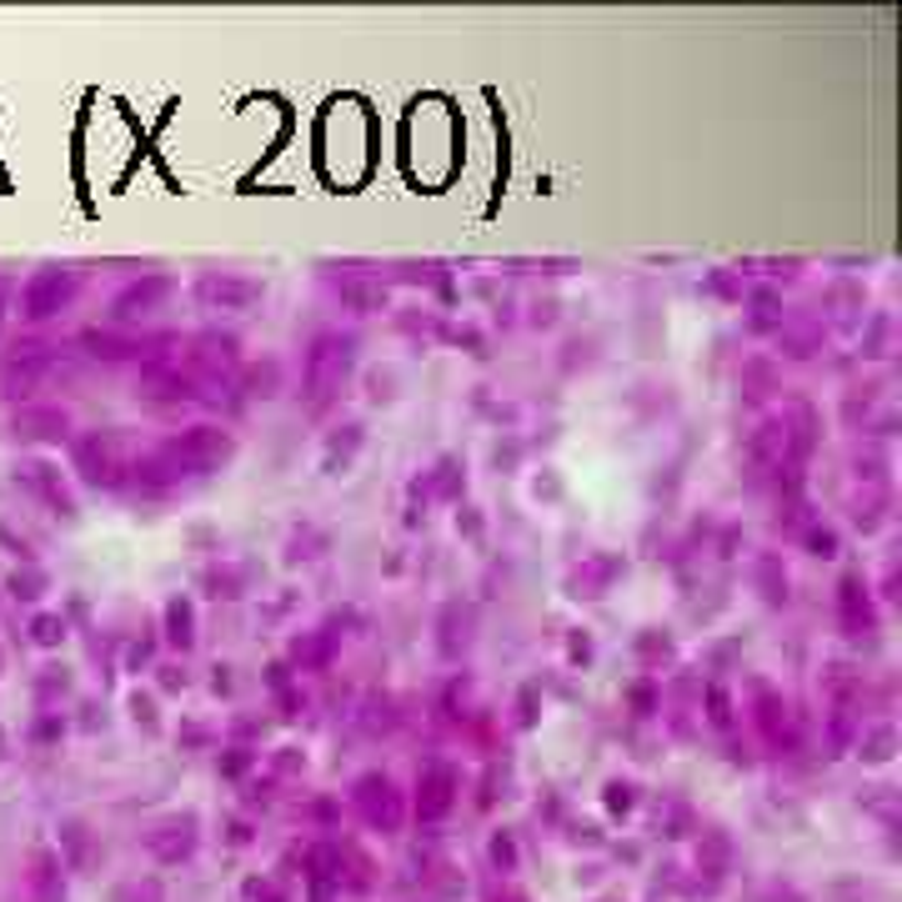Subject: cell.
Returning a JSON list of instances; mask_svg holds the SVG:
<instances>
[{
	"instance_id": "cell-22",
	"label": "cell",
	"mask_w": 902,
	"mask_h": 902,
	"mask_svg": "<svg viewBox=\"0 0 902 902\" xmlns=\"http://www.w3.org/2000/svg\"><path fill=\"white\" fill-rule=\"evenodd\" d=\"M752 587L762 592L767 607H787V566L777 552H757L752 556Z\"/></svg>"
},
{
	"instance_id": "cell-6",
	"label": "cell",
	"mask_w": 902,
	"mask_h": 902,
	"mask_svg": "<svg viewBox=\"0 0 902 902\" xmlns=\"http://www.w3.org/2000/svg\"><path fill=\"white\" fill-rule=\"evenodd\" d=\"M171 296H176V276H166V272H141L136 282H126L116 296H110V321L131 331L136 321H146V316L161 311Z\"/></svg>"
},
{
	"instance_id": "cell-25",
	"label": "cell",
	"mask_w": 902,
	"mask_h": 902,
	"mask_svg": "<svg viewBox=\"0 0 902 902\" xmlns=\"http://www.w3.org/2000/svg\"><path fill=\"white\" fill-rule=\"evenodd\" d=\"M31 898L35 902H66V878H61V862H55V858H35Z\"/></svg>"
},
{
	"instance_id": "cell-46",
	"label": "cell",
	"mask_w": 902,
	"mask_h": 902,
	"mask_svg": "<svg viewBox=\"0 0 902 902\" xmlns=\"http://www.w3.org/2000/svg\"><path fill=\"white\" fill-rule=\"evenodd\" d=\"M532 497H537V501H556V497H562V481H556L552 467H542V477L532 481Z\"/></svg>"
},
{
	"instance_id": "cell-15",
	"label": "cell",
	"mask_w": 902,
	"mask_h": 902,
	"mask_svg": "<svg viewBox=\"0 0 902 902\" xmlns=\"http://www.w3.org/2000/svg\"><path fill=\"white\" fill-rule=\"evenodd\" d=\"M412 497L422 501V507H426V501L461 507V497H467V467H461V457H436L432 467L412 481Z\"/></svg>"
},
{
	"instance_id": "cell-2",
	"label": "cell",
	"mask_w": 902,
	"mask_h": 902,
	"mask_svg": "<svg viewBox=\"0 0 902 902\" xmlns=\"http://www.w3.org/2000/svg\"><path fill=\"white\" fill-rule=\"evenodd\" d=\"M146 446L136 442V432L126 426H96V432L71 436V467L81 471V481L96 491H126L131 487L136 457Z\"/></svg>"
},
{
	"instance_id": "cell-42",
	"label": "cell",
	"mask_w": 902,
	"mask_h": 902,
	"mask_svg": "<svg viewBox=\"0 0 902 902\" xmlns=\"http://www.w3.org/2000/svg\"><path fill=\"white\" fill-rule=\"evenodd\" d=\"M457 532L467 537V542H481L487 522H481V511H477V507H461V511H457Z\"/></svg>"
},
{
	"instance_id": "cell-16",
	"label": "cell",
	"mask_w": 902,
	"mask_h": 902,
	"mask_svg": "<svg viewBox=\"0 0 902 902\" xmlns=\"http://www.w3.org/2000/svg\"><path fill=\"white\" fill-rule=\"evenodd\" d=\"M337 657H341V632L337 627L296 632L291 647H286V667H291V672H327Z\"/></svg>"
},
{
	"instance_id": "cell-44",
	"label": "cell",
	"mask_w": 902,
	"mask_h": 902,
	"mask_svg": "<svg viewBox=\"0 0 902 902\" xmlns=\"http://www.w3.org/2000/svg\"><path fill=\"white\" fill-rule=\"evenodd\" d=\"M251 762H256V752H251V747H226V757H221V772H226V777H241Z\"/></svg>"
},
{
	"instance_id": "cell-18",
	"label": "cell",
	"mask_w": 902,
	"mask_h": 902,
	"mask_svg": "<svg viewBox=\"0 0 902 902\" xmlns=\"http://www.w3.org/2000/svg\"><path fill=\"white\" fill-rule=\"evenodd\" d=\"M81 347H86L96 361H146L156 341L151 337H136V331H126V327H120V331L106 327V331H86V337H81Z\"/></svg>"
},
{
	"instance_id": "cell-26",
	"label": "cell",
	"mask_w": 902,
	"mask_h": 902,
	"mask_svg": "<svg viewBox=\"0 0 902 902\" xmlns=\"http://www.w3.org/2000/svg\"><path fill=\"white\" fill-rule=\"evenodd\" d=\"M892 747H898V732H892V722H872V728H858V757H862V762H888Z\"/></svg>"
},
{
	"instance_id": "cell-20",
	"label": "cell",
	"mask_w": 902,
	"mask_h": 902,
	"mask_svg": "<svg viewBox=\"0 0 902 902\" xmlns=\"http://www.w3.org/2000/svg\"><path fill=\"white\" fill-rule=\"evenodd\" d=\"M361 446H367V426L361 422H337L327 432V442H321V467H327L331 477H341V471L357 461Z\"/></svg>"
},
{
	"instance_id": "cell-38",
	"label": "cell",
	"mask_w": 902,
	"mask_h": 902,
	"mask_svg": "<svg viewBox=\"0 0 902 902\" xmlns=\"http://www.w3.org/2000/svg\"><path fill=\"white\" fill-rule=\"evenodd\" d=\"M151 672H156V687H161V692H185V682H191L181 662H161V667H151Z\"/></svg>"
},
{
	"instance_id": "cell-33",
	"label": "cell",
	"mask_w": 902,
	"mask_h": 902,
	"mask_svg": "<svg viewBox=\"0 0 902 902\" xmlns=\"http://www.w3.org/2000/svg\"><path fill=\"white\" fill-rule=\"evenodd\" d=\"M126 712H131V722H136V728H146V732H156V728H161V712H156V697H151V692H141V687H136V692L126 697Z\"/></svg>"
},
{
	"instance_id": "cell-31",
	"label": "cell",
	"mask_w": 902,
	"mask_h": 902,
	"mask_svg": "<svg viewBox=\"0 0 902 902\" xmlns=\"http://www.w3.org/2000/svg\"><path fill=\"white\" fill-rule=\"evenodd\" d=\"M752 331H783V311H777V291H757L752 296V316H747Z\"/></svg>"
},
{
	"instance_id": "cell-24",
	"label": "cell",
	"mask_w": 902,
	"mask_h": 902,
	"mask_svg": "<svg viewBox=\"0 0 902 902\" xmlns=\"http://www.w3.org/2000/svg\"><path fill=\"white\" fill-rule=\"evenodd\" d=\"M236 381H241V392H246V396H262V402H266V396L282 392V361H276V357L241 361Z\"/></svg>"
},
{
	"instance_id": "cell-51",
	"label": "cell",
	"mask_w": 902,
	"mask_h": 902,
	"mask_svg": "<svg viewBox=\"0 0 902 902\" xmlns=\"http://www.w3.org/2000/svg\"><path fill=\"white\" fill-rule=\"evenodd\" d=\"M211 692L231 697V667H211Z\"/></svg>"
},
{
	"instance_id": "cell-35",
	"label": "cell",
	"mask_w": 902,
	"mask_h": 902,
	"mask_svg": "<svg viewBox=\"0 0 902 902\" xmlns=\"http://www.w3.org/2000/svg\"><path fill=\"white\" fill-rule=\"evenodd\" d=\"M803 546H807L813 556H827V562H832V556L842 552V542H837L832 527H817V522H807V527H803Z\"/></svg>"
},
{
	"instance_id": "cell-47",
	"label": "cell",
	"mask_w": 902,
	"mask_h": 902,
	"mask_svg": "<svg viewBox=\"0 0 902 902\" xmlns=\"http://www.w3.org/2000/svg\"><path fill=\"white\" fill-rule=\"evenodd\" d=\"M491 858H497V868H517V842H511L507 832H497V842H491Z\"/></svg>"
},
{
	"instance_id": "cell-28",
	"label": "cell",
	"mask_w": 902,
	"mask_h": 902,
	"mask_svg": "<svg viewBox=\"0 0 902 902\" xmlns=\"http://www.w3.org/2000/svg\"><path fill=\"white\" fill-rule=\"evenodd\" d=\"M888 522V487L872 491V497H852V527L858 532H878Z\"/></svg>"
},
{
	"instance_id": "cell-37",
	"label": "cell",
	"mask_w": 902,
	"mask_h": 902,
	"mask_svg": "<svg viewBox=\"0 0 902 902\" xmlns=\"http://www.w3.org/2000/svg\"><path fill=\"white\" fill-rule=\"evenodd\" d=\"M11 587H15V597H21V602L45 597V572H35V566H25V572H15V576H11Z\"/></svg>"
},
{
	"instance_id": "cell-11",
	"label": "cell",
	"mask_w": 902,
	"mask_h": 902,
	"mask_svg": "<svg viewBox=\"0 0 902 902\" xmlns=\"http://www.w3.org/2000/svg\"><path fill=\"white\" fill-rule=\"evenodd\" d=\"M457 787H461V777L452 762H426L422 777H416V803H412L416 817H422V823H442V817L457 807Z\"/></svg>"
},
{
	"instance_id": "cell-53",
	"label": "cell",
	"mask_w": 902,
	"mask_h": 902,
	"mask_svg": "<svg viewBox=\"0 0 902 902\" xmlns=\"http://www.w3.org/2000/svg\"><path fill=\"white\" fill-rule=\"evenodd\" d=\"M276 767L291 772V767H306V757H296V747H282V757H276Z\"/></svg>"
},
{
	"instance_id": "cell-43",
	"label": "cell",
	"mask_w": 902,
	"mask_h": 902,
	"mask_svg": "<svg viewBox=\"0 0 902 902\" xmlns=\"http://www.w3.org/2000/svg\"><path fill=\"white\" fill-rule=\"evenodd\" d=\"M151 652H156V641H151V637L131 641V647H126V672H141V667H151Z\"/></svg>"
},
{
	"instance_id": "cell-41",
	"label": "cell",
	"mask_w": 902,
	"mask_h": 902,
	"mask_svg": "<svg viewBox=\"0 0 902 902\" xmlns=\"http://www.w3.org/2000/svg\"><path fill=\"white\" fill-rule=\"evenodd\" d=\"M276 707H282V718H301V712H306V692H301V687H282V692H276Z\"/></svg>"
},
{
	"instance_id": "cell-4",
	"label": "cell",
	"mask_w": 902,
	"mask_h": 902,
	"mask_svg": "<svg viewBox=\"0 0 902 902\" xmlns=\"http://www.w3.org/2000/svg\"><path fill=\"white\" fill-rule=\"evenodd\" d=\"M351 807H357L361 823L376 827V832H396L406 817V797L386 772H361L357 783H351Z\"/></svg>"
},
{
	"instance_id": "cell-7",
	"label": "cell",
	"mask_w": 902,
	"mask_h": 902,
	"mask_svg": "<svg viewBox=\"0 0 902 902\" xmlns=\"http://www.w3.org/2000/svg\"><path fill=\"white\" fill-rule=\"evenodd\" d=\"M76 291H81L76 272H66V266H45V272H35L31 282L21 286V316L25 321H45V316L66 311V306L76 301Z\"/></svg>"
},
{
	"instance_id": "cell-52",
	"label": "cell",
	"mask_w": 902,
	"mask_h": 902,
	"mask_svg": "<svg viewBox=\"0 0 902 902\" xmlns=\"http://www.w3.org/2000/svg\"><path fill=\"white\" fill-rule=\"evenodd\" d=\"M66 732V722L61 718H41V728H35V737H61Z\"/></svg>"
},
{
	"instance_id": "cell-48",
	"label": "cell",
	"mask_w": 902,
	"mask_h": 902,
	"mask_svg": "<svg viewBox=\"0 0 902 902\" xmlns=\"http://www.w3.org/2000/svg\"><path fill=\"white\" fill-rule=\"evenodd\" d=\"M181 742H185V747H211V742H216V732L201 728V722H185V728H181Z\"/></svg>"
},
{
	"instance_id": "cell-5",
	"label": "cell",
	"mask_w": 902,
	"mask_h": 902,
	"mask_svg": "<svg viewBox=\"0 0 902 902\" xmlns=\"http://www.w3.org/2000/svg\"><path fill=\"white\" fill-rule=\"evenodd\" d=\"M266 296V282H256V276H241V272H201L197 282H191V301L201 306V311H251V306Z\"/></svg>"
},
{
	"instance_id": "cell-39",
	"label": "cell",
	"mask_w": 902,
	"mask_h": 902,
	"mask_svg": "<svg viewBox=\"0 0 902 902\" xmlns=\"http://www.w3.org/2000/svg\"><path fill=\"white\" fill-rule=\"evenodd\" d=\"M632 803H637V787L622 783V777H612L607 783V813H632Z\"/></svg>"
},
{
	"instance_id": "cell-55",
	"label": "cell",
	"mask_w": 902,
	"mask_h": 902,
	"mask_svg": "<svg viewBox=\"0 0 902 902\" xmlns=\"http://www.w3.org/2000/svg\"><path fill=\"white\" fill-rule=\"evenodd\" d=\"M501 902H522V898H501Z\"/></svg>"
},
{
	"instance_id": "cell-29",
	"label": "cell",
	"mask_w": 902,
	"mask_h": 902,
	"mask_svg": "<svg viewBox=\"0 0 902 902\" xmlns=\"http://www.w3.org/2000/svg\"><path fill=\"white\" fill-rule=\"evenodd\" d=\"M321 552H327V537L316 532L311 522H301L291 537H286V562H316Z\"/></svg>"
},
{
	"instance_id": "cell-32",
	"label": "cell",
	"mask_w": 902,
	"mask_h": 902,
	"mask_svg": "<svg viewBox=\"0 0 902 902\" xmlns=\"http://www.w3.org/2000/svg\"><path fill=\"white\" fill-rule=\"evenodd\" d=\"M592 657H597V641H592V632H587V627L566 632V667H576V672H587V667H592Z\"/></svg>"
},
{
	"instance_id": "cell-13",
	"label": "cell",
	"mask_w": 902,
	"mask_h": 902,
	"mask_svg": "<svg viewBox=\"0 0 902 902\" xmlns=\"http://www.w3.org/2000/svg\"><path fill=\"white\" fill-rule=\"evenodd\" d=\"M837 622L848 637H872L878 632V602H872V587L862 572H848L837 582Z\"/></svg>"
},
{
	"instance_id": "cell-49",
	"label": "cell",
	"mask_w": 902,
	"mask_h": 902,
	"mask_svg": "<svg viewBox=\"0 0 902 902\" xmlns=\"http://www.w3.org/2000/svg\"><path fill=\"white\" fill-rule=\"evenodd\" d=\"M66 842H71V852H76V862H86V858H91V837H86V827H66Z\"/></svg>"
},
{
	"instance_id": "cell-12",
	"label": "cell",
	"mask_w": 902,
	"mask_h": 902,
	"mask_svg": "<svg viewBox=\"0 0 902 902\" xmlns=\"http://www.w3.org/2000/svg\"><path fill=\"white\" fill-rule=\"evenodd\" d=\"M15 481H21L31 497H41L55 517H66V522L76 517V491H71L66 471L55 467V461H21V467H15Z\"/></svg>"
},
{
	"instance_id": "cell-54",
	"label": "cell",
	"mask_w": 902,
	"mask_h": 902,
	"mask_svg": "<svg viewBox=\"0 0 902 902\" xmlns=\"http://www.w3.org/2000/svg\"><path fill=\"white\" fill-rule=\"evenodd\" d=\"M6 306H11V286L0 282V327H6Z\"/></svg>"
},
{
	"instance_id": "cell-27",
	"label": "cell",
	"mask_w": 902,
	"mask_h": 902,
	"mask_svg": "<svg viewBox=\"0 0 902 902\" xmlns=\"http://www.w3.org/2000/svg\"><path fill=\"white\" fill-rule=\"evenodd\" d=\"M637 657H641V667H647V677H652L657 667L672 662V657H677V641L667 637L662 627H647V632L637 637Z\"/></svg>"
},
{
	"instance_id": "cell-19",
	"label": "cell",
	"mask_w": 902,
	"mask_h": 902,
	"mask_svg": "<svg viewBox=\"0 0 902 902\" xmlns=\"http://www.w3.org/2000/svg\"><path fill=\"white\" fill-rule=\"evenodd\" d=\"M201 592H206L211 602H236L251 592V566L236 562V556H216L211 566H201Z\"/></svg>"
},
{
	"instance_id": "cell-45",
	"label": "cell",
	"mask_w": 902,
	"mask_h": 902,
	"mask_svg": "<svg viewBox=\"0 0 902 902\" xmlns=\"http://www.w3.org/2000/svg\"><path fill=\"white\" fill-rule=\"evenodd\" d=\"M556 311H562V306H556L552 296H546V301L537 296V301H532V316H527V321H532L537 331H542V327H556Z\"/></svg>"
},
{
	"instance_id": "cell-1",
	"label": "cell",
	"mask_w": 902,
	"mask_h": 902,
	"mask_svg": "<svg viewBox=\"0 0 902 902\" xmlns=\"http://www.w3.org/2000/svg\"><path fill=\"white\" fill-rule=\"evenodd\" d=\"M351 367H357V337L341 327L316 331L301 351V406L311 416H321L351 381Z\"/></svg>"
},
{
	"instance_id": "cell-34",
	"label": "cell",
	"mask_w": 902,
	"mask_h": 902,
	"mask_svg": "<svg viewBox=\"0 0 902 902\" xmlns=\"http://www.w3.org/2000/svg\"><path fill=\"white\" fill-rule=\"evenodd\" d=\"M31 641H35V647H61V641H66V617L41 612V617L31 622Z\"/></svg>"
},
{
	"instance_id": "cell-36",
	"label": "cell",
	"mask_w": 902,
	"mask_h": 902,
	"mask_svg": "<svg viewBox=\"0 0 902 902\" xmlns=\"http://www.w3.org/2000/svg\"><path fill=\"white\" fill-rule=\"evenodd\" d=\"M707 722L712 728H732V692L722 682L707 687Z\"/></svg>"
},
{
	"instance_id": "cell-14",
	"label": "cell",
	"mask_w": 902,
	"mask_h": 902,
	"mask_svg": "<svg viewBox=\"0 0 902 902\" xmlns=\"http://www.w3.org/2000/svg\"><path fill=\"white\" fill-rule=\"evenodd\" d=\"M197 842H201L197 813H176V817H166V823H156L151 832H146V852H151L156 862H166V868H176V862L191 858Z\"/></svg>"
},
{
	"instance_id": "cell-40",
	"label": "cell",
	"mask_w": 902,
	"mask_h": 902,
	"mask_svg": "<svg viewBox=\"0 0 902 902\" xmlns=\"http://www.w3.org/2000/svg\"><path fill=\"white\" fill-rule=\"evenodd\" d=\"M537 707H542V702H537V687H522V692H517V718H511V722H517V728H532Z\"/></svg>"
},
{
	"instance_id": "cell-9",
	"label": "cell",
	"mask_w": 902,
	"mask_h": 902,
	"mask_svg": "<svg viewBox=\"0 0 902 902\" xmlns=\"http://www.w3.org/2000/svg\"><path fill=\"white\" fill-rule=\"evenodd\" d=\"M141 396H151V402H161V406H181V402H197L201 396V381L191 376L181 361L151 357L141 367Z\"/></svg>"
},
{
	"instance_id": "cell-30",
	"label": "cell",
	"mask_w": 902,
	"mask_h": 902,
	"mask_svg": "<svg viewBox=\"0 0 902 902\" xmlns=\"http://www.w3.org/2000/svg\"><path fill=\"white\" fill-rule=\"evenodd\" d=\"M627 707H632V718L662 712V682H657V677H637V682L627 687Z\"/></svg>"
},
{
	"instance_id": "cell-23",
	"label": "cell",
	"mask_w": 902,
	"mask_h": 902,
	"mask_svg": "<svg viewBox=\"0 0 902 902\" xmlns=\"http://www.w3.org/2000/svg\"><path fill=\"white\" fill-rule=\"evenodd\" d=\"M436 632H442V637H436L442 657H452V662H457V657L471 647V612L457 607V602H452V607H442V617H436Z\"/></svg>"
},
{
	"instance_id": "cell-10",
	"label": "cell",
	"mask_w": 902,
	"mask_h": 902,
	"mask_svg": "<svg viewBox=\"0 0 902 902\" xmlns=\"http://www.w3.org/2000/svg\"><path fill=\"white\" fill-rule=\"evenodd\" d=\"M617 576H627V556L622 552H587L582 562L566 572V597L576 602H597L612 592V582Z\"/></svg>"
},
{
	"instance_id": "cell-3",
	"label": "cell",
	"mask_w": 902,
	"mask_h": 902,
	"mask_svg": "<svg viewBox=\"0 0 902 902\" xmlns=\"http://www.w3.org/2000/svg\"><path fill=\"white\" fill-rule=\"evenodd\" d=\"M161 446L171 452L176 461H181V471H185L191 481L216 477L221 467H231V461H236V436H231L221 422H197V426H185V432L166 436Z\"/></svg>"
},
{
	"instance_id": "cell-17",
	"label": "cell",
	"mask_w": 902,
	"mask_h": 902,
	"mask_svg": "<svg viewBox=\"0 0 902 902\" xmlns=\"http://www.w3.org/2000/svg\"><path fill=\"white\" fill-rule=\"evenodd\" d=\"M161 641L171 652L191 657L197 652V602L185 597V592H171L161 607Z\"/></svg>"
},
{
	"instance_id": "cell-8",
	"label": "cell",
	"mask_w": 902,
	"mask_h": 902,
	"mask_svg": "<svg viewBox=\"0 0 902 902\" xmlns=\"http://www.w3.org/2000/svg\"><path fill=\"white\" fill-rule=\"evenodd\" d=\"M752 722H757L762 742L777 752H793L797 747V722H793V707H787V697L777 692V687L757 682L752 687Z\"/></svg>"
},
{
	"instance_id": "cell-21",
	"label": "cell",
	"mask_w": 902,
	"mask_h": 902,
	"mask_svg": "<svg viewBox=\"0 0 902 902\" xmlns=\"http://www.w3.org/2000/svg\"><path fill=\"white\" fill-rule=\"evenodd\" d=\"M15 432L31 436V442H66L71 436V416L61 406H25L15 416Z\"/></svg>"
},
{
	"instance_id": "cell-50",
	"label": "cell",
	"mask_w": 902,
	"mask_h": 902,
	"mask_svg": "<svg viewBox=\"0 0 902 902\" xmlns=\"http://www.w3.org/2000/svg\"><path fill=\"white\" fill-rule=\"evenodd\" d=\"M266 687H272V692H282V687H291V667H286V657H282V662H272V667H266Z\"/></svg>"
}]
</instances>
